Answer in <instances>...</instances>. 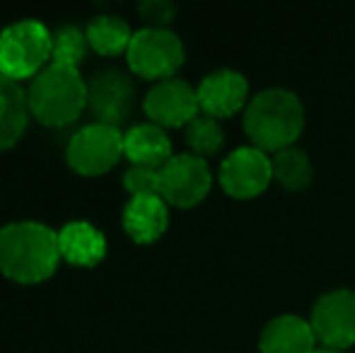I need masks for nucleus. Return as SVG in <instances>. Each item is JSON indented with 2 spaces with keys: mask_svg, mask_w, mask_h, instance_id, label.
Masks as SVG:
<instances>
[{
  "mask_svg": "<svg viewBox=\"0 0 355 353\" xmlns=\"http://www.w3.org/2000/svg\"><path fill=\"white\" fill-rule=\"evenodd\" d=\"M61 261L58 232L44 223H10L0 230V271L10 281L42 283Z\"/></svg>",
  "mask_w": 355,
  "mask_h": 353,
  "instance_id": "obj_1",
  "label": "nucleus"
},
{
  "mask_svg": "<svg viewBox=\"0 0 355 353\" xmlns=\"http://www.w3.org/2000/svg\"><path fill=\"white\" fill-rule=\"evenodd\" d=\"M304 128V107L293 89L266 87L244 107V131L263 153L295 146Z\"/></svg>",
  "mask_w": 355,
  "mask_h": 353,
  "instance_id": "obj_2",
  "label": "nucleus"
},
{
  "mask_svg": "<svg viewBox=\"0 0 355 353\" xmlns=\"http://www.w3.org/2000/svg\"><path fill=\"white\" fill-rule=\"evenodd\" d=\"M29 114L39 123L63 128L78 121L87 107V83L80 76V68L46 66L27 89Z\"/></svg>",
  "mask_w": 355,
  "mask_h": 353,
  "instance_id": "obj_3",
  "label": "nucleus"
},
{
  "mask_svg": "<svg viewBox=\"0 0 355 353\" xmlns=\"http://www.w3.org/2000/svg\"><path fill=\"white\" fill-rule=\"evenodd\" d=\"M53 56V37L46 24L22 19L0 32V76L19 83L37 78Z\"/></svg>",
  "mask_w": 355,
  "mask_h": 353,
  "instance_id": "obj_4",
  "label": "nucleus"
},
{
  "mask_svg": "<svg viewBox=\"0 0 355 353\" xmlns=\"http://www.w3.org/2000/svg\"><path fill=\"white\" fill-rule=\"evenodd\" d=\"M184 56L187 53L182 39L164 27H143L133 32L131 46L126 51L133 76L153 83L174 78V73L184 66Z\"/></svg>",
  "mask_w": 355,
  "mask_h": 353,
  "instance_id": "obj_5",
  "label": "nucleus"
},
{
  "mask_svg": "<svg viewBox=\"0 0 355 353\" xmlns=\"http://www.w3.org/2000/svg\"><path fill=\"white\" fill-rule=\"evenodd\" d=\"M68 165L83 177H102L123 157V133L107 123L80 128L68 143Z\"/></svg>",
  "mask_w": 355,
  "mask_h": 353,
  "instance_id": "obj_6",
  "label": "nucleus"
},
{
  "mask_svg": "<svg viewBox=\"0 0 355 353\" xmlns=\"http://www.w3.org/2000/svg\"><path fill=\"white\" fill-rule=\"evenodd\" d=\"M309 325L322 349L343 351L355 344V291L334 288L317 298Z\"/></svg>",
  "mask_w": 355,
  "mask_h": 353,
  "instance_id": "obj_7",
  "label": "nucleus"
},
{
  "mask_svg": "<svg viewBox=\"0 0 355 353\" xmlns=\"http://www.w3.org/2000/svg\"><path fill=\"white\" fill-rule=\"evenodd\" d=\"M213 187V172L208 160L184 153L174 155L167 165L159 170V196L167 206L191 208L208 196Z\"/></svg>",
  "mask_w": 355,
  "mask_h": 353,
  "instance_id": "obj_8",
  "label": "nucleus"
},
{
  "mask_svg": "<svg viewBox=\"0 0 355 353\" xmlns=\"http://www.w3.org/2000/svg\"><path fill=\"white\" fill-rule=\"evenodd\" d=\"M218 177L227 196L254 198L266 191L273 179L271 155L257 146H242L225 157Z\"/></svg>",
  "mask_w": 355,
  "mask_h": 353,
  "instance_id": "obj_9",
  "label": "nucleus"
},
{
  "mask_svg": "<svg viewBox=\"0 0 355 353\" xmlns=\"http://www.w3.org/2000/svg\"><path fill=\"white\" fill-rule=\"evenodd\" d=\"M143 109L150 123L159 128H179L189 126L201 114L198 92L187 80L169 78V80L155 83L143 99Z\"/></svg>",
  "mask_w": 355,
  "mask_h": 353,
  "instance_id": "obj_10",
  "label": "nucleus"
},
{
  "mask_svg": "<svg viewBox=\"0 0 355 353\" xmlns=\"http://www.w3.org/2000/svg\"><path fill=\"white\" fill-rule=\"evenodd\" d=\"M136 102V85L131 76L116 68L97 73L92 83H87V107L97 117V123L121 126L133 112Z\"/></svg>",
  "mask_w": 355,
  "mask_h": 353,
  "instance_id": "obj_11",
  "label": "nucleus"
},
{
  "mask_svg": "<svg viewBox=\"0 0 355 353\" xmlns=\"http://www.w3.org/2000/svg\"><path fill=\"white\" fill-rule=\"evenodd\" d=\"M201 112L213 119H227L249 102V83L239 71L220 68L208 73L196 87Z\"/></svg>",
  "mask_w": 355,
  "mask_h": 353,
  "instance_id": "obj_12",
  "label": "nucleus"
},
{
  "mask_svg": "<svg viewBox=\"0 0 355 353\" xmlns=\"http://www.w3.org/2000/svg\"><path fill=\"white\" fill-rule=\"evenodd\" d=\"M259 349L261 353H314L317 336L309 320L297 315H278L261 329Z\"/></svg>",
  "mask_w": 355,
  "mask_h": 353,
  "instance_id": "obj_13",
  "label": "nucleus"
},
{
  "mask_svg": "<svg viewBox=\"0 0 355 353\" xmlns=\"http://www.w3.org/2000/svg\"><path fill=\"white\" fill-rule=\"evenodd\" d=\"M167 225L169 211L162 196H133L123 208V230L138 245L157 242Z\"/></svg>",
  "mask_w": 355,
  "mask_h": 353,
  "instance_id": "obj_14",
  "label": "nucleus"
},
{
  "mask_svg": "<svg viewBox=\"0 0 355 353\" xmlns=\"http://www.w3.org/2000/svg\"><path fill=\"white\" fill-rule=\"evenodd\" d=\"M123 155L133 162V167L162 170L172 160V141L164 128L155 123H138L123 133Z\"/></svg>",
  "mask_w": 355,
  "mask_h": 353,
  "instance_id": "obj_15",
  "label": "nucleus"
},
{
  "mask_svg": "<svg viewBox=\"0 0 355 353\" xmlns=\"http://www.w3.org/2000/svg\"><path fill=\"white\" fill-rule=\"evenodd\" d=\"M61 259L75 266H97L107 255V240L92 223L75 221L58 230Z\"/></svg>",
  "mask_w": 355,
  "mask_h": 353,
  "instance_id": "obj_16",
  "label": "nucleus"
},
{
  "mask_svg": "<svg viewBox=\"0 0 355 353\" xmlns=\"http://www.w3.org/2000/svg\"><path fill=\"white\" fill-rule=\"evenodd\" d=\"M29 102L22 85L0 76V153L24 136L29 123Z\"/></svg>",
  "mask_w": 355,
  "mask_h": 353,
  "instance_id": "obj_17",
  "label": "nucleus"
},
{
  "mask_svg": "<svg viewBox=\"0 0 355 353\" xmlns=\"http://www.w3.org/2000/svg\"><path fill=\"white\" fill-rule=\"evenodd\" d=\"M87 44L99 56H119L126 53L131 46L133 32L126 19L116 15H99L87 24Z\"/></svg>",
  "mask_w": 355,
  "mask_h": 353,
  "instance_id": "obj_18",
  "label": "nucleus"
},
{
  "mask_svg": "<svg viewBox=\"0 0 355 353\" xmlns=\"http://www.w3.org/2000/svg\"><path fill=\"white\" fill-rule=\"evenodd\" d=\"M271 165H273V179H278L290 191H302V189H307L314 177L312 160H309L307 153L297 146H290V148H283V150L273 153Z\"/></svg>",
  "mask_w": 355,
  "mask_h": 353,
  "instance_id": "obj_19",
  "label": "nucleus"
},
{
  "mask_svg": "<svg viewBox=\"0 0 355 353\" xmlns=\"http://www.w3.org/2000/svg\"><path fill=\"white\" fill-rule=\"evenodd\" d=\"M187 143L191 146L193 155L206 160L208 155H215V153L223 148V143H225L223 126L218 123V119H213L201 112L187 126Z\"/></svg>",
  "mask_w": 355,
  "mask_h": 353,
  "instance_id": "obj_20",
  "label": "nucleus"
},
{
  "mask_svg": "<svg viewBox=\"0 0 355 353\" xmlns=\"http://www.w3.org/2000/svg\"><path fill=\"white\" fill-rule=\"evenodd\" d=\"M87 34L83 29L73 27H61L53 34V56L51 63L56 66H66V68H80L85 53H87Z\"/></svg>",
  "mask_w": 355,
  "mask_h": 353,
  "instance_id": "obj_21",
  "label": "nucleus"
},
{
  "mask_svg": "<svg viewBox=\"0 0 355 353\" xmlns=\"http://www.w3.org/2000/svg\"><path fill=\"white\" fill-rule=\"evenodd\" d=\"M123 187L133 196H159V170L131 167L123 175Z\"/></svg>",
  "mask_w": 355,
  "mask_h": 353,
  "instance_id": "obj_22",
  "label": "nucleus"
},
{
  "mask_svg": "<svg viewBox=\"0 0 355 353\" xmlns=\"http://www.w3.org/2000/svg\"><path fill=\"white\" fill-rule=\"evenodd\" d=\"M138 12L141 17L148 22V27H164L172 22L174 17V5L167 3V0H145V3L138 5Z\"/></svg>",
  "mask_w": 355,
  "mask_h": 353,
  "instance_id": "obj_23",
  "label": "nucleus"
},
{
  "mask_svg": "<svg viewBox=\"0 0 355 353\" xmlns=\"http://www.w3.org/2000/svg\"><path fill=\"white\" fill-rule=\"evenodd\" d=\"M314 353H341V351H334V349H317Z\"/></svg>",
  "mask_w": 355,
  "mask_h": 353,
  "instance_id": "obj_24",
  "label": "nucleus"
}]
</instances>
